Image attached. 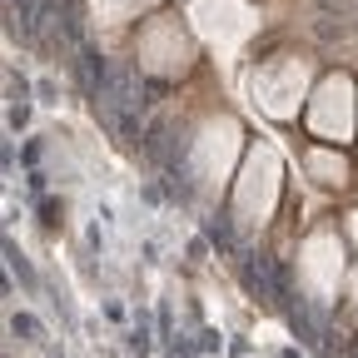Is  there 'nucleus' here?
Listing matches in <instances>:
<instances>
[{"instance_id":"f257e3e1","label":"nucleus","mask_w":358,"mask_h":358,"mask_svg":"<svg viewBox=\"0 0 358 358\" xmlns=\"http://www.w3.org/2000/svg\"><path fill=\"white\" fill-rule=\"evenodd\" d=\"M15 333H25V339L35 344V339H40V324L30 319V313H15Z\"/></svg>"}]
</instances>
